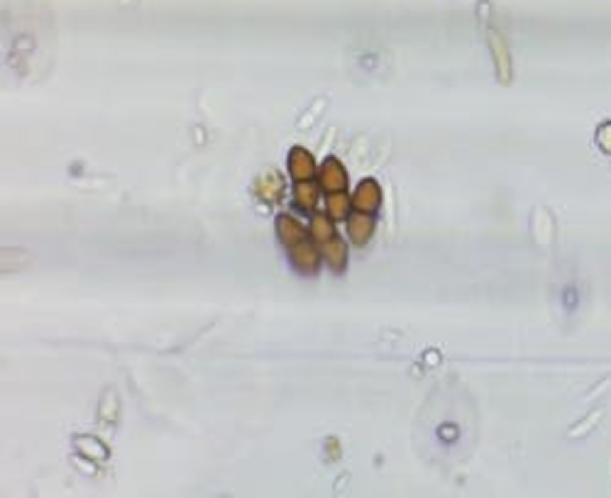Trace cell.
Here are the masks:
<instances>
[{
    "mask_svg": "<svg viewBox=\"0 0 611 498\" xmlns=\"http://www.w3.org/2000/svg\"><path fill=\"white\" fill-rule=\"evenodd\" d=\"M318 184H321L323 191H328V196L330 193H343L345 186H348V171L335 157H328L321 171H318Z\"/></svg>",
    "mask_w": 611,
    "mask_h": 498,
    "instance_id": "6da1fadb",
    "label": "cell"
},
{
    "mask_svg": "<svg viewBox=\"0 0 611 498\" xmlns=\"http://www.w3.org/2000/svg\"><path fill=\"white\" fill-rule=\"evenodd\" d=\"M379 206H382V188H379V184H377V181H372V179L362 181V184L355 188V196H352V208H355L357 213L372 215Z\"/></svg>",
    "mask_w": 611,
    "mask_h": 498,
    "instance_id": "7a4b0ae2",
    "label": "cell"
},
{
    "mask_svg": "<svg viewBox=\"0 0 611 498\" xmlns=\"http://www.w3.org/2000/svg\"><path fill=\"white\" fill-rule=\"evenodd\" d=\"M289 257H291V264H294L296 269L301 271V274H308L313 276L318 271V267H321V252H318L313 245H308V242H304V245H296L289 249Z\"/></svg>",
    "mask_w": 611,
    "mask_h": 498,
    "instance_id": "3957f363",
    "label": "cell"
},
{
    "mask_svg": "<svg viewBox=\"0 0 611 498\" xmlns=\"http://www.w3.org/2000/svg\"><path fill=\"white\" fill-rule=\"evenodd\" d=\"M289 174L296 181H311L316 174V162H313V154L306 152L304 147H294L289 152Z\"/></svg>",
    "mask_w": 611,
    "mask_h": 498,
    "instance_id": "277c9868",
    "label": "cell"
},
{
    "mask_svg": "<svg viewBox=\"0 0 611 498\" xmlns=\"http://www.w3.org/2000/svg\"><path fill=\"white\" fill-rule=\"evenodd\" d=\"M277 235H279V240H282L284 245L291 249V247H296V245H304L306 237H308V232L304 230V225H301L299 220L289 218V215H279V220H277Z\"/></svg>",
    "mask_w": 611,
    "mask_h": 498,
    "instance_id": "5b68a950",
    "label": "cell"
},
{
    "mask_svg": "<svg viewBox=\"0 0 611 498\" xmlns=\"http://www.w3.org/2000/svg\"><path fill=\"white\" fill-rule=\"evenodd\" d=\"M348 235H350V242L357 247H365L367 242L372 240L374 235V220L372 215H352V218L348 220Z\"/></svg>",
    "mask_w": 611,
    "mask_h": 498,
    "instance_id": "8992f818",
    "label": "cell"
},
{
    "mask_svg": "<svg viewBox=\"0 0 611 498\" xmlns=\"http://www.w3.org/2000/svg\"><path fill=\"white\" fill-rule=\"evenodd\" d=\"M255 191L264 203H277L284 196V179L279 174H267L257 181Z\"/></svg>",
    "mask_w": 611,
    "mask_h": 498,
    "instance_id": "52a82bcc",
    "label": "cell"
},
{
    "mask_svg": "<svg viewBox=\"0 0 611 498\" xmlns=\"http://www.w3.org/2000/svg\"><path fill=\"white\" fill-rule=\"evenodd\" d=\"M323 257H326L328 267L333 271H343L345 264H348V247H345L343 240L333 237V240L323 245Z\"/></svg>",
    "mask_w": 611,
    "mask_h": 498,
    "instance_id": "ba28073f",
    "label": "cell"
},
{
    "mask_svg": "<svg viewBox=\"0 0 611 498\" xmlns=\"http://www.w3.org/2000/svg\"><path fill=\"white\" fill-rule=\"evenodd\" d=\"M294 201L301 210H313L318 206V186L311 181H299L294 191Z\"/></svg>",
    "mask_w": 611,
    "mask_h": 498,
    "instance_id": "9c48e42d",
    "label": "cell"
},
{
    "mask_svg": "<svg viewBox=\"0 0 611 498\" xmlns=\"http://www.w3.org/2000/svg\"><path fill=\"white\" fill-rule=\"evenodd\" d=\"M311 237L316 242H321V245H326V242H330L335 237V228L333 223H330L328 215H313L311 220Z\"/></svg>",
    "mask_w": 611,
    "mask_h": 498,
    "instance_id": "30bf717a",
    "label": "cell"
},
{
    "mask_svg": "<svg viewBox=\"0 0 611 498\" xmlns=\"http://www.w3.org/2000/svg\"><path fill=\"white\" fill-rule=\"evenodd\" d=\"M350 196H345V191L343 193H330L328 196V215L333 220H343L345 215L350 213Z\"/></svg>",
    "mask_w": 611,
    "mask_h": 498,
    "instance_id": "8fae6325",
    "label": "cell"
}]
</instances>
